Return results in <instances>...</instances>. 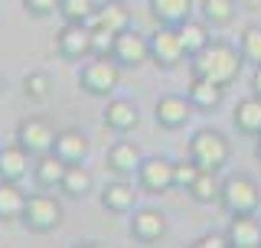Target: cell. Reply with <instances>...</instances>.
I'll return each mask as SVG.
<instances>
[{
	"label": "cell",
	"mask_w": 261,
	"mask_h": 248,
	"mask_svg": "<svg viewBox=\"0 0 261 248\" xmlns=\"http://www.w3.org/2000/svg\"><path fill=\"white\" fill-rule=\"evenodd\" d=\"M242 65H245L242 49H235L232 43H225V39L209 43L202 53H196L190 59L193 76L212 79V82H219V85H232V82L242 76Z\"/></svg>",
	"instance_id": "obj_1"
},
{
	"label": "cell",
	"mask_w": 261,
	"mask_h": 248,
	"mask_svg": "<svg viewBox=\"0 0 261 248\" xmlns=\"http://www.w3.org/2000/svg\"><path fill=\"white\" fill-rule=\"evenodd\" d=\"M121 85V65L111 56H88L79 69V88L92 98H108Z\"/></svg>",
	"instance_id": "obj_2"
},
{
	"label": "cell",
	"mask_w": 261,
	"mask_h": 248,
	"mask_svg": "<svg viewBox=\"0 0 261 248\" xmlns=\"http://www.w3.org/2000/svg\"><path fill=\"white\" fill-rule=\"evenodd\" d=\"M20 222L30 229V232H36V235H49L53 229H59V222H62V203L56 200V196H49L46 189L27 193Z\"/></svg>",
	"instance_id": "obj_3"
},
{
	"label": "cell",
	"mask_w": 261,
	"mask_h": 248,
	"mask_svg": "<svg viewBox=\"0 0 261 248\" xmlns=\"http://www.w3.org/2000/svg\"><path fill=\"white\" fill-rule=\"evenodd\" d=\"M190 157L199 163L202 170L219 173L228 163V157H232V144H228V137L222 134V131L202 128V131H196L193 140H190Z\"/></svg>",
	"instance_id": "obj_4"
},
{
	"label": "cell",
	"mask_w": 261,
	"mask_h": 248,
	"mask_svg": "<svg viewBox=\"0 0 261 248\" xmlns=\"http://www.w3.org/2000/svg\"><path fill=\"white\" fill-rule=\"evenodd\" d=\"M219 203H222L225 212H258L261 206V186L248 173H232V177L222 180V189H219Z\"/></svg>",
	"instance_id": "obj_5"
},
{
	"label": "cell",
	"mask_w": 261,
	"mask_h": 248,
	"mask_svg": "<svg viewBox=\"0 0 261 248\" xmlns=\"http://www.w3.org/2000/svg\"><path fill=\"white\" fill-rule=\"evenodd\" d=\"M137 186L150 196H163L176 186V163L167 157H144L141 167H137Z\"/></svg>",
	"instance_id": "obj_6"
},
{
	"label": "cell",
	"mask_w": 261,
	"mask_h": 248,
	"mask_svg": "<svg viewBox=\"0 0 261 248\" xmlns=\"http://www.w3.org/2000/svg\"><path fill=\"white\" fill-rule=\"evenodd\" d=\"M183 59H190V56H186L183 43H179L176 27H160L150 36V62L157 65L160 72H173V69L183 65Z\"/></svg>",
	"instance_id": "obj_7"
},
{
	"label": "cell",
	"mask_w": 261,
	"mask_h": 248,
	"mask_svg": "<svg viewBox=\"0 0 261 248\" xmlns=\"http://www.w3.org/2000/svg\"><path fill=\"white\" fill-rule=\"evenodd\" d=\"M56 134H59V131H56L46 118H39V114H30V118H23L20 124H16V144H20L27 154H33V157L53 151Z\"/></svg>",
	"instance_id": "obj_8"
},
{
	"label": "cell",
	"mask_w": 261,
	"mask_h": 248,
	"mask_svg": "<svg viewBox=\"0 0 261 248\" xmlns=\"http://www.w3.org/2000/svg\"><path fill=\"white\" fill-rule=\"evenodd\" d=\"M56 53L69 62H82L92 56V27L88 23H62L56 33Z\"/></svg>",
	"instance_id": "obj_9"
},
{
	"label": "cell",
	"mask_w": 261,
	"mask_h": 248,
	"mask_svg": "<svg viewBox=\"0 0 261 248\" xmlns=\"http://www.w3.org/2000/svg\"><path fill=\"white\" fill-rule=\"evenodd\" d=\"M111 59L121 65V69H141L144 62H150V39L141 36L134 30H124L114 36V49Z\"/></svg>",
	"instance_id": "obj_10"
},
{
	"label": "cell",
	"mask_w": 261,
	"mask_h": 248,
	"mask_svg": "<svg viewBox=\"0 0 261 248\" xmlns=\"http://www.w3.org/2000/svg\"><path fill=\"white\" fill-rule=\"evenodd\" d=\"M193 102H190V95H176V92H170V95H160L157 98V105H153V118H157L160 128H167V131H179L186 121L193 118Z\"/></svg>",
	"instance_id": "obj_11"
},
{
	"label": "cell",
	"mask_w": 261,
	"mask_h": 248,
	"mask_svg": "<svg viewBox=\"0 0 261 248\" xmlns=\"http://www.w3.org/2000/svg\"><path fill=\"white\" fill-rule=\"evenodd\" d=\"M127 232L141 245H153L167 235V216H163L160 209H150V206H147V209H134V216L127 222Z\"/></svg>",
	"instance_id": "obj_12"
},
{
	"label": "cell",
	"mask_w": 261,
	"mask_h": 248,
	"mask_svg": "<svg viewBox=\"0 0 261 248\" xmlns=\"http://www.w3.org/2000/svg\"><path fill=\"white\" fill-rule=\"evenodd\" d=\"M101 124L114 134H130L141 124V111L130 98H108V105L101 111Z\"/></svg>",
	"instance_id": "obj_13"
},
{
	"label": "cell",
	"mask_w": 261,
	"mask_h": 248,
	"mask_svg": "<svg viewBox=\"0 0 261 248\" xmlns=\"http://www.w3.org/2000/svg\"><path fill=\"white\" fill-rule=\"evenodd\" d=\"M225 235L232 248H261V222L255 219V212H235Z\"/></svg>",
	"instance_id": "obj_14"
},
{
	"label": "cell",
	"mask_w": 261,
	"mask_h": 248,
	"mask_svg": "<svg viewBox=\"0 0 261 248\" xmlns=\"http://www.w3.org/2000/svg\"><path fill=\"white\" fill-rule=\"evenodd\" d=\"M92 27L95 30H108V33H124L130 30V10H127V0H108L101 4L92 16Z\"/></svg>",
	"instance_id": "obj_15"
},
{
	"label": "cell",
	"mask_w": 261,
	"mask_h": 248,
	"mask_svg": "<svg viewBox=\"0 0 261 248\" xmlns=\"http://www.w3.org/2000/svg\"><path fill=\"white\" fill-rule=\"evenodd\" d=\"M65 170H69V163H65L62 157H56L53 151L33 157V180H36L39 189H59Z\"/></svg>",
	"instance_id": "obj_16"
},
{
	"label": "cell",
	"mask_w": 261,
	"mask_h": 248,
	"mask_svg": "<svg viewBox=\"0 0 261 248\" xmlns=\"http://www.w3.org/2000/svg\"><path fill=\"white\" fill-rule=\"evenodd\" d=\"M186 95H190L196 111H216L225 98V85H219V82H212V79H202V76H193Z\"/></svg>",
	"instance_id": "obj_17"
},
{
	"label": "cell",
	"mask_w": 261,
	"mask_h": 248,
	"mask_svg": "<svg viewBox=\"0 0 261 248\" xmlns=\"http://www.w3.org/2000/svg\"><path fill=\"white\" fill-rule=\"evenodd\" d=\"M141 151H137L134 140H114V144L108 147V154H105V163L118 173V177H130V173H137V167H141Z\"/></svg>",
	"instance_id": "obj_18"
},
{
	"label": "cell",
	"mask_w": 261,
	"mask_h": 248,
	"mask_svg": "<svg viewBox=\"0 0 261 248\" xmlns=\"http://www.w3.org/2000/svg\"><path fill=\"white\" fill-rule=\"evenodd\" d=\"M53 154L62 157L65 163H85V157H88V137L82 134L79 128H65V131L56 134Z\"/></svg>",
	"instance_id": "obj_19"
},
{
	"label": "cell",
	"mask_w": 261,
	"mask_h": 248,
	"mask_svg": "<svg viewBox=\"0 0 261 248\" xmlns=\"http://www.w3.org/2000/svg\"><path fill=\"white\" fill-rule=\"evenodd\" d=\"M30 157L20 144H7V147H0V180H10V183H20L23 177L30 173Z\"/></svg>",
	"instance_id": "obj_20"
},
{
	"label": "cell",
	"mask_w": 261,
	"mask_h": 248,
	"mask_svg": "<svg viewBox=\"0 0 261 248\" xmlns=\"http://www.w3.org/2000/svg\"><path fill=\"white\" fill-rule=\"evenodd\" d=\"M134 203H137V189L124 183V180H114L101 189V206L108 212H118V216H124V212H134Z\"/></svg>",
	"instance_id": "obj_21"
},
{
	"label": "cell",
	"mask_w": 261,
	"mask_h": 248,
	"mask_svg": "<svg viewBox=\"0 0 261 248\" xmlns=\"http://www.w3.org/2000/svg\"><path fill=\"white\" fill-rule=\"evenodd\" d=\"M232 121H235V128H239L242 134L258 137L261 134V95L251 92L248 98H242V102L235 105V111H232Z\"/></svg>",
	"instance_id": "obj_22"
},
{
	"label": "cell",
	"mask_w": 261,
	"mask_h": 248,
	"mask_svg": "<svg viewBox=\"0 0 261 248\" xmlns=\"http://www.w3.org/2000/svg\"><path fill=\"white\" fill-rule=\"evenodd\" d=\"M150 16L160 27H179L193 16V0H150Z\"/></svg>",
	"instance_id": "obj_23"
},
{
	"label": "cell",
	"mask_w": 261,
	"mask_h": 248,
	"mask_svg": "<svg viewBox=\"0 0 261 248\" xmlns=\"http://www.w3.org/2000/svg\"><path fill=\"white\" fill-rule=\"evenodd\" d=\"M176 33H179V43H183V49H186V56H190V59L212 43V39H209V23L206 20H193V16H190V20H183L176 27Z\"/></svg>",
	"instance_id": "obj_24"
},
{
	"label": "cell",
	"mask_w": 261,
	"mask_h": 248,
	"mask_svg": "<svg viewBox=\"0 0 261 248\" xmlns=\"http://www.w3.org/2000/svg\"><path fill=\"white\" fill-rule=\"evenodd\" d=\"M92 186H95V180H92V173L85 170V163H69V170H65V177L59 183V189L69 200H85V196L92 193Z\"/></svg>",
	"instance_id": "obj_25"
},
{
	"label": "cell",
	"mask_w": 261,
	"mask_h": 248,
	"mask_svg": "<svg viewBox=\"0 0 261 248\" xmlns=\"http://www.w3.org/2000/svg\"><path fill=\"white\" fill-rule=\"evenodd\" d=\"M23 203H27V193L20 189V183L0 180V222L20 219L23 216Z\"/></svg>",
	"instance_id": "obj_26"
},
{
	"label": "cell",
	"mask_w": 261,
	"mask_h": 248,
	"mask_svg": "<svg viewBox=\"0 0 261 248\" xmlns=\"http://www.w3.org/2000/svg\"><path fill=\"white\" fill-rule=\"evenodd\" d=\"M199 13L209 27H228L235 20V0H202Z\"/></svg>",
	"instance_id": "obj_27"
},
{
	"label": "cell",
	"mask_w": 261,
	"mask_h": 248,
	"mask_svg": "<svg viewBox=\"0 0 261 248\" xmlns=\"http://www.w3.org/2000/svg\"><path fill=\"white\" fill-rule=\"evenodd\" d=\"M23 95H27L33 105L46 102V98L53 95V79H49V72H43V69L27 72V76H23Z\"/></svg>",
	"instance_id": "obj_28"
},
{
	"label": "cell",
	"mask_w": 261,
	"mask_h": 248,
	"mask_svg": "<svg viewBox=\"0 0 261 248\" xmlns=\"http://www.w3.org/2000/svg\"><path fill=\"white\" fill-rule=\"evenodd\" d=\"M219 189H222L219 177H216L212 170H202L199 177L193 180V186L186 189V193H190L196 203H202V206H206V203H219Z\"/></svg>",
	"instance_id": "obj_29"
},
{
	"label": "cell",
	"mask_w": 261,
	"mask_h": 248,
	"mask_svg": "<svg viewBox=\"0 0 261 248\" xmlns=\"http://www.w3.org/2000/svg\"><path fill=\"white\" fill-rule=\"evenodd\" d=\"M95 10H98L95 0H59V16H62V23H88V27H92Z\"/></svg>",
	"instance_id": "obj_30"
},
{
	"label": "cell",
	"mask_w": 261,
	"mask_h": 248,
	"mask_svg": "<svg viewBox=\"0 0 261 248\" xmlns=\"http://www.w3.org/2000/svg\"><path fill=\"white\" fill-rule=\"evenodd\" d=\"M242 56H245V62H251V65H258L261 62V27H248L242 33Z\"/></svg>",
	"instance_id": "obj_31"
},
{
	"label": "cell",
	"mask_w": 261,
	"mask_h": 248,
	"mask_svg": "<svg viewBox=\"0 0 261 248\" xmlns=\"http://www.w3.org/2000/svg\"><path fill=\"white\" fill-rule=\"evenodd\" d=\"M23 10L30 16H36V20H46V16L59 13V0H20Z\"/></svg>",
	"instance_id": "obj_32"
},
{
	"label": "cell",
	"mask_w": 261,
	"mask_h": 248,
	"mask_svg": "<svg viewBox=\"0 0 261 248\" xmlns=\"http://www.w3.org/2000/svg\"><path fill=\"white\" fill-rule=\"evenodd\" d=\"M199 173H202V167L193 160V157H190V160H183V163H176V186L179 189H190L193 180L199 177Z\"/></svg>",
	"instance_id": "obj_33"
},
{
	"label": "cell",
	"mask_w": 261,
	"mask_h": 248,
	"mask_svg": "<svg viewBox=\"0 0 261 248\" xmlns=\"http://www.w3.org/2000/svg\"><path fill=\"white\" fill-rule=\"evenodd\" d=\"M111 49H114V33L92 27V56H111Z\"/></svg>",
	"instance_id": "obj_34"
},
{
	"label": "cell",
	"mask_w": 261,
	"mask_h": 248,
	"mask_svg": "<svg viewBox=\"0 0 261 248\" xmlns=\"http://www.w3.org/2000/svg\"><path fill=\"white\" fill-rule=\"evenodd\" d=\"M228 245H232L228 235H219V232H206L193 242V248H228Z\"/></svg>",
	"instance_id": "obj_35"
},
{
	"label": "cell",
	"mask_w": 261,
	"mask_h": 248,
	"mask_svg": "<svg viewBox=\"0 0 261 248\" xmlns=\"http://www.w3.org/2000/svg\"><path fill=\"white\" fill-rule=\"evenodd\" d=\"M251 92L261 95V62L255 65V76H251Z\"/></svg>",
	"instance_id": "obj_36"
},
{
	"label": "cell",
	"mask_w": 261,
	"mask_h": 248,
	"mask_svg": "<svg viewBox=\"0 0 261 248\" xmlns=\"http://www.w3.org/2000/svg\"><path fill=\"white\" fill-rule=\"evenodd\" d=\"M245 10H261V0H239Z\"/></svg>",
	"instance_id": "obj_37"
},
{
	"label": "cell",
	"mask_w": 261,
	"mask_h": 248,
	"mask_svg": "<svg viewBox=\"0 0 261 248\" xmlns=\"http://www.w3.org/2000/svg\"><path fill=\"white\" fill-rule=\"evenodd\" d=\"M255 154H258V160H261V134H258V140H255Z\"/></svg>",
	"instance_id": "obj_38"
},
{
	"label": "cell",
	"mask_w": 261,
	"mask_h": 248,
	"mask_svg": "<svg viewBox=\"0 0 261 248\" xmlns=\"http://www.w3.org/2000/svg\"><path fill=\"white\" fill-rule=\"evenodd\" d=\"M0 95H4V79H0Z\"/></svg>",
	"instance_id": "obj_39"
}]
</instances>
